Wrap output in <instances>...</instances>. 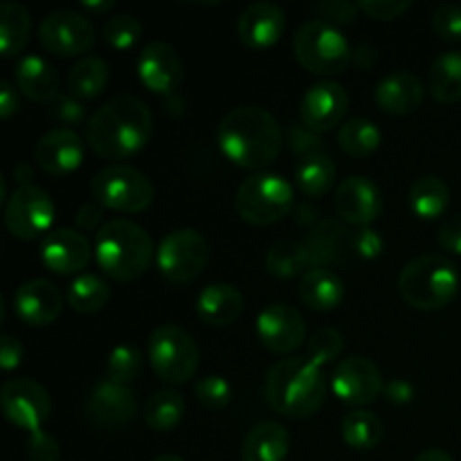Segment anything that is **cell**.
<instances>
[{"mask_svg":"<svg viewBox=\"0 0 461 461\" xmlns=\"http://www.w3.org/2000/svg\"><path fill=\"white\" fill-rule=\"evenodd\" d=\"M153 133V115L135 95H115L90 115L86 144L104 160H124L147 147Z\"/></svg>","mask_w":461,"mask_h":461,"instance_id":"1","label":"cell"},{"mask_svg":"<svg viewBox=\"0 0 461 461\" xmlns=\"http://www.w3.org/2000/svg\"><path fill=\"white\" fill-rule=\"evenodd\" d=\"M216 140L230 162L241 169H266L284 147V131L277 117L264 106L243 104L225 113Z\"/></svg>","mask_w":461,"mask_h":461,"instance_id":"2","label":"cell"},{"mask_svg":"<svg viewBox=\"0 0 461 461\" xmlns=\"http://www.w3.org/2000/svg\"><path fill=\"white\" fill-rule=\"evenodd\" d=\"M327 396V378L322 367L309 356H291L279 360L266 376V399L275 412L304 419L318 412Z\"/></svg>","mask_w":461,"mask_h":461,"instance_id":"3","label":"cell"},{"mask_svg":"<svg viewBox=\"0 0 461 461\" xmlns=\"http://www.w3.org/2000/svg\"><path fill=\"white\" fill-rule=\"evenodd\" d=\"M153 241L142 225L129 219H113L102 225L95 241L99 268L115 282H135L151 266Z\"/></svg>","mask_w":461,"mask_h":461,"instance_id":"4","label":"cell"},{"mask_svg":"<svg viewBox=\"0 0 461 461\" xmlns=\"http://www.w3.org/2000/svg\"><path fill=\"white\" fill-rule=\"evenodd\" d=\"M459 291L457 266L441 255H421L403 266L399 293L412 309L439 311L455 300Z\"/></svg>","mask_w":461,"mask_h":461,"instance_id":"5","label":"cell"},{"mask_svg":"<svg viewBox=\"0 0 461 461\" xmlns=\"http://www.w3.org/2000/svg\"><path fill=\"white\" fill-rule=\"evenodd\" d=\"M293 52L302 68L320 77L340 75L351 63V48L340 27L322 18H311L297 27Z\"/></svg>","mask_w":461,"mask_h":461,"instance_id":"6","label":"cell"},{"mask_svg":"<svg viewBox=\"0 0 461 461\" xmlns=\"http://www.w3.org/2000/svg\"><path fill=\"white\" fill-rule=\"evenodd\" d=\"M147 358L153 374L169 385H183L201 367V349L192 333L178 324H162L149 336Z\"/></svg>","mask_w":461,"mask_h":461,"instance_id":"7","label":"cell"},{"mask_svg":"<svg viewBox=\"0 0 461 461\" xmlns=\"http://www.w3.org/2000/svg\"><path fill=\"white\" fill-rule=\"evenodd\" d=\"M234 207L246 223L257 228L273 225L291 214L293 185L279 174L257 171L239 185Z\"/></svg>","mask_w":461,"mask_h":461,"instance_id":"8","label":"cell"},{"mask_svg":"<svg viewBox=\"0 0 461 461\" xmlns=\"http://www.w3.org/2000/svg\"><path fill=\"white\" fill-rule=\"evenodd\" d=\"M90 196L97 205L113 212L138 214L151 207L153 185L140 169L129 165H108L90 180Z\"/></svg>","mask_w":461,"mask_h":461,"instance_id":"9","label":"cell"},{"mask_svg":"<svg viewBox=\"0 0 461 461\" xmlns=\"http://www.w3.org/2000/svg\"><path fill=\"white\" fill-rule=\"evenodd\" d=\"M210 261V243L198 230L180 228L167 234L156 250V266L171 284H192Z\"/></svg>","mask_w":461,"mask_h":461,"instance_id":"10","label":"cell"},{"mask_svg":"<svg viewBox=\"0 0 461 461\" xmlns=\"http://www.w3.org/2000/svg\"><path fill=\"white\" fill-rule=\"evenodd\" d=\"M57 207L50 194L36 185L14 189L12 196L5 203V223L16 239L34 241L39 237H48L52 232Z\"/></svg>","mask_w":461,"mask_h":461,"instance_id":"11","label":"cell"},{"mask_svg":"<svg viewBox=\"0 0 461 461\" xmlns=\"http://www.w3.org/2000/svg\"><path fill=\"white\" fill-rule=\"evenodd\" d=\"M39 41L57 57H79L93 48L95 27L90 18L77 9H57L41 21Z\"/></svg>","mask_w":461,"mask_h":461,"instance_id":"12","label":"cell"},{"mask_svg":"<svg viewBox=\"0 0 461 461\" xmlns=\"http://www.w3.org/2000/svg\"><path fill=\"white\" fill-rule=\"evenodd\" d=\"M0 405L5 417L27 432L43 430V423L52 414V399L48 390L32 378H12L5 383Z\"/></svg>","mask_w":461,"mask_h":461,"instance_id":"13","label":"cell"},{"mask_svg":"<svg viewBox=\"0 0 461 461\" xmlns=\"http://www.w3.org/2000/svg\"><path fill=\"white\" fill-rule=\"evenodd\" d=\"M311 268H336L358 259L356 252V228L340 219L320 221L304 239Z\"/></svg>","mask_w":461,"mask_h":461,"instance_id":"14","label":"cell"},{"mask_svg":"<svg viewBox=\"0 0 461 461\" xmlns=\"http://www.w3.org/2000/svg\"><path fill=\"white\" fill-rule=\"evenodd\" d=\"M383 376L381 369L363 356H351L342 360L331 374V390L342 403L351 408L374 403L383 394Z\"/></svg>","mask_w":461,"mask_h":461,"instance_id":"15","label":"cell"},{"mask_svg":"<svg viewBox=\"0 0 461 461\" xmlns=\"http://www.w3.org/2000/svg\"><path fill=\"white\" fill-rule=\"evenodd\" d=\"M86 417L102 430H120L138 417V399L131 387L104 378L86 399Z\"/></svg>","mask_w":461,"mask_h":461,"instance_id":"16","label":"cell"},{"mask_svg":"<svg viewBox=\"0 0 461 461\" xmlns=\"http://www.w3.org/2000/svg\"><path fill=\"white\" fill-rule=\"evenodd\" d=\"M338 219L351 228H369L383 212V194L367 176H349L336 187L333 196Z\"/></svg>","mask_w":461,"mask_h":461,"instance_id":"17","label":"cell"},{"mask_svg":"<svg viewBox=\"0 0 461 461\" xmlns=\"http://www.w3.org/2000/svg\"><path fill=\"white\" fill-rule=\"evenodd\" d=\"M138 77L151 93L174 95L185 77L183 57L167 41H151L138 57Z\"/></svg>","mask_w":461,"mask_h":461,"instance_id":"18","label":"cell"},{"mask_svg":"<svg viewBox=\"0 0 461 461\" xmlns=\"http://www.w3.org/2000/svg\"><path fill=\"white\" fill-rule=\"evenodd\" d=\"M347 108H349V95L345 86L331 79L318 81L302 95V124L313 133H324L340 124L342 117L347 115Z\"/></svg>","mask_w":461,"mask_h":461,"instance_id":"19","label":"cell"},{"mask_svg":"<svg viewBox=\"0 0 461 461\" xmlns=\"http://www.w3.org/2000/svg\"><path fill=\"white\" fill-rule=\"evenodd\" d=\"M257 336L273 354H291L306 340L304 318L288 304H270L257 318Z\"/></svg>","mask_w":461,"mask_h":461,"instance_id":"20","label":"cell"},{"mask_svg":"<svg viewBox=\"0 0 461 461\" xmlns=\"http://www.w3.org/2000/svg\"><path fill=\"white\" fill-rule=\"evenodd\" d=\"M86 149L77 131L59 126L48 131L34 147V160L45 174L66 176L70 171L79 169L84 162Z\"/></svg>","mask_w":461,"mask_h":461,"instance_id":"21","label":"cell"},{"mask_svg":"<svg viewBox=\"0 0 461 461\" xmlns=\"http://www.w3.org/2000/svg\"><path fill=\"white\" fill-rule=\"evenodd\" d=\"M14 311L27 327H48L61 315L63 295L48 279H30L14 293Z\"/></svg>","mask_w":461,"mask_h":461,"instance_id":"22","label":"cell"},{"mask_svg":"<svg viewBox=\"0 0 461 461\" xmlns=\"http://www.w3.org/2000/svg\"><path fill=\"white\" fill-rule=\"evenodd\" d=\"M284 30H286V14L279 5L268 3V0L248 5L237 21L241 43L255 50L273 48L282 39Z\"/></svg>","mask_w":461,"mask_h":461,"instance_id":"23","label":"cell"},{"mask_svg":"<svg viewBox=\"0 0 461 461\" xmlns=\"http://www.w3.org/2000/svg\"><path fill=\"white\" fill-rule=\"evenodd\" d=\"M41 259L52 273L77 275L88 266L90 241L77 230H52L41 243Z\"/></svg>","mask_w":461,"mask_h":461,"instance_id":"24","label":"cell"},{"mask_svg":"<svg viewBox=\"0 0 461 461\" xmlns=\"http://www.w3.org/2000/svg\"><path fill=\"white\" fill-rule=\"evenodd\" d=\"M423 97H426V86L408 70L390 72L378 81L374 90L378 108L387 115H410L421 108Z\"/></svg>","mask_w":461,"mask_h":461,"instance_id":"25","label":"cell"},{"mask_svg":"<svg viewBox=\"0 0 461 461\" xmlns=\"http://www.w3.org/2000/svg\"><path fill=\"white\" fill-rule=\"evenodd\" d=\"M243 295L232 284H210L196 297V313L210 327H230L243 313Z\"/></svg>","mask_w":461,"mask_h":461,"instance_id":"26","label":"cell"},{"mask_svg":"<svg viewBox=\"0 0 461 461\" xmlns=\"http://www.w3.org/2000/svg\"><path fill=\"white\" fill-rule=\"evenodd\" d=\"M14 79H16V88L34 102L48 104L61 93L57 68L39 54L23 57L14 68Z\"/></svg>","mask_w":461,"mask_h":461,"instance_id":"27","label":"cell"},{"mask_svg":"<svg viewBox=\"0 0 461 461\" xmlns=\"http://www.w3.org/2000/svg\"><path fill=\"white\" fill-rule=\"evenodd\" d=\"M291 435L277 421H261L246 435L241 446L243 461H286Z\"/></svg>","mask_w":461,"mask_h":461,"instance_id":"28","label":"cell"},{"mask_svg":"<svg viewBox=\"0 0 461 461\" xmlns=\"http://www.w3.org/2000/svg\"><path fill=\"white\" fill-rule=\"evenodd\" d=\"M300 300L313 311H333L345 300V282L331 268H311L300 279Z\"/></svg>","mask_w":461,"mask_h":461,"instance_id":"29","label":"cell"},{"mask_svg":"<svg viewBox=\"0 0 461 461\" xmlns=\"http://www.w3.org/2000/svg\"><path fill=\"white\" fill-rule=\"evenodd\" d=\"M111 66L102 57H81L68 72V93L79 102L95 99L106 90Z\"/></svg>","mask_w":461,"mask_h":461,"instance_id":"30","label":"cell"},{"mask_svg":"<svg viewBox=\"0 0 461 461\" xmlns=\"http://www.w3.org/2000/svg\"><path fill=\"white\" fill-rule=\"evenodd\" d=\"M408 203L419 219H439L450 205V187L439 176H421L410 187Z\"/></svg>","mask_w":461,"mask_h":461,"instance_id":"31","label":"cell"},{"mask_svg":"<svg viewBox=\"0 0 461 461\" xmlns=\"http://www.w3.org/2000/svg\"><path fill=\"white\" fill-rule=\"evenodd\" d=\"M428 86L437 102L455 104L461 99V52L448 50L437 54L428 72Z\"/></svg>","mask_w":461,"mask_h":461,"instance_id":"32","label":"cell"},{"mask_svg":"<svg viewBox=\"0 0 461 461\" xmlns=\"http://www.w3.org/2000/svg\"><path fill=\"white\" fill-rule=\"evenodd\" d=\"M266 270L277 279H295L311 270L306 246L293 239H279L266 252Z\"/></svg>","mask_w":461,"mask_h":461,"instance_id":"33","label":"cell"},{"mask_svg":"<svg viewBox=\"0 0 461 461\" xmlns=\"http://www.w3.org/2000/svg\"><path fill=\"white\" fill-rule=\"evenodd\" d=\"M32 36L30 9L21 3L0 5V52L3 57H14L23 52Z\"/></svg>","mask_w":461,"mask_h":461,"instance_id":"34","label":"cell"},{"mask_svg":"<svg viewBox=\"0 0 461 461\" xmlns=\"http://www.w3.org/2000/svg\"><path fill=\"white\" fill-rule=\"evenodd\" d=\"M295 183L304 196H324L336 183V162L324 151L302 158L295 167Z\"/></svg>","mask_w":461,"mask_h":461,"instance_id":"35","label":"cell"},{"mask_svg":"<svg viewBox=\"0 0 461 461\" xmlns=\"http://www.w3.org/2000/svg\"><path fill=\"white\" fill-rule=\"evenodd\" d=\"M144 423L153 432H169L183 421L185 417V401L178 392L160 390L149 396L144 403Z\"/></svg>","mask_w":461,"mask_h":461,"instance_id":"36","label":"cell"},{"mask_svg":"<svg viewBox=\"0 0 461 461\" xmlns=\"http://www.w3.org/2000/svg\"><path fill=\"white\" fill-rule=\"evenodd\" d=\"M342 439L354 450H372L383 439V421L369 410H354L342 419Z\"/></svg>","mask_w":461,"mask_h":461,"instance_id":"37","label":"cell"},{"mask_svg":"<svg viewBox=\"0 0 461 461\" xmlns=\"http://www.w3.org/2000/svg\"><path fill=\"white\" fill-rule=\"evenodd\" d=\"M381 131L372 120L365 117H354V120L345 122L338 131V144L345 153L354 158H367L381 147Z\"/></svg>","mask_w":461,"mask_h":461,"instance_id":"38","label":"cell"},{"mask_svg":"<svg viewBox=\"0 0 461 461\" xmlns=\"http://www.w3.org/2000/svg\"><path fill=\"white\" fill-rule=\"evenodd\" d=\"M111 300V288L99 275L84 273L68 288V302L77 313H99Z\"/></svg>","mask_w":461,"mask_h":461,"instance_id":"39","label":"cell"},{"mask_svg":"<svg viewBox=\"0 0 461 461\" xmlns=\"http://www.w3.org/2000/svg\"><path fill=\"white\" fill-rule=\"evenodd\" d=\"M144 358L140 354V349L131 345H120L108 354L106 358V378L117 385H126L138 381L140 374H142Z\"/></svg>","mask_w":461,"mask_h":461,"instance_id":"40","label":"cell"},{"mask_svg":"<svg viewBox=\"0 0 461 461\" xmlns=\"http://www.w3.org/2000/svg\"><path fill=\"white\" fill-rule=\"evenodd\" d=\"M142 36V23L133 14H117L104 23V41L115 50H129Z\"/></svg>","mask_w":461,"mask_h":461,"instance_id":"41","label":"cell"},{"mask_svg":"<svg viewBox=\"0 0 461 461\" xmlns=\"http://www.w3.org/2000/svg\"><path fill=\"white\" fill-rule=\"evenodd\" d=\"M306 347H309V358L322 367V365L340 358V354L345 351V336L333 327H320L318 331L311 333Z\"/></svg>","mask_w":461,"mask_h":461,"instance_id":"42","label":"cell"},{"mask_svg":"<svg viewBox=\"0 0 461 461\" xmlns=\"http://www.w3.org/2000/svg\"><path fill=\"white\" fill-rule=\"evenodd\" d=\"M196 392L198 403L205 410H212V412H219V410L228 408V403L232 401V387L225 381L223 376H203L201 381L194 387Z\"/></svg>","mask_w":461,"mask_h":461,"instance_id":"43","label":"cell"},{"mask_svg":"<svg viewBox=\"0 0 461 461\" xmlns=\"http://www.w3.org/2000/svg\"><path fill=\"white\" fill-rule=\"evenodd\" d=\"M432 30L441 41L459 43L461 41V7L444 3L432 12Z\"/></svg>","mask_w":461,"mask_h":461,"instance_id":"44","label":"cell"},{"mask_svg":"<svg viewBox=\"0 0 461 461\" xmlns=\"http://www.w3.org/2000/svg\"><path fill=\"white\" fill-rule=\"evenodd\" d=\"M318 18L331 23V25H351V23L358 18V3H351V0H320V3L311 5Z\"/></svg>","mask_w":461,"mask_h":461,"instance_id":"45","label":"cell"},{"mask_svg":"<svg viewBox=\"0 0 461 461\" xmlns=\"http://www.w3.org/2000/svg\"><path fill=\"white\" fill-rule=\"evenodd\" d=\"M48 115L52 117L54 122L66 126V129H70V126L79 124V122L84 120L86 111L84 104L77 97H72L70 93H59L52 102H48Z\"/></svg>","mask_w":461,"mask_h":461,"instance_id":"46","label":"cell"},{"mask_svg":"<svg viewBox=\"0 0 461 461\" xmlns=\"http://www.w3.org/2000/svg\"><path fill=\"white\" fill-rule=\"evenodd\" d=\"M358 7L360 12L376 21H396L412 7V3L410 0H360Z\"/></svg>","mask_w":461,"mask_h":461,"instance_id":"47","label":"cell"},{"mask_svg":"<svg viewBox=\"0 0 461 461\" xmlns=\"http://www.w3.org/2000/svg\"><path fill=\"white\" fill-rule=\"evenodd\" d=\"M27 457L30 461H59L61 459V448L59 441L45 430L30 432V441H27Z\"/></svg>","mask_w":461,"mask_h":461,"instance_id":"48","label":"cell"},{"mask_svg":"<svg viewBox=\"0 0 461 461\" xmlns=\"http://www.w3.org/2000/svg\"><path fill=\"white\" fill-rule=\"evenodd\" d=\"M288 144H291L293 151L300 153L302 158L313 156V153H322V140L318 138V133L306 129L304 124L291 126V131H288Z\"/></svg>","mask_w":461,"mask_h":461,"instance_id":"49","label":"cell"},{"mask_svg":"<svg viewBox=\"0 0 461 461\" xmlns=\"http://www.w3.org/2000/svg\"><path fill=\"white\" fill-rule=\"evenodd\" d=\"M356 252L358 259H374L383 252V239L376 230L372 228H356Z\"/></svg>","mask_w":461,"mask_h":461,"instance_id":"50","label":"cell"},{"mask_svg":"<svg viewBox=\"0 0 461 461\" xmlns=\"http://www.w3.org/2000/svg\"><path fill=\"white\" fill-rule=\"evenodd\" d=\"M437 241L444 252L450 255H461V216H450L444 225L439 228Z\"/></svg>","mask_w":461,"mask_h":461,"instance_id":"51","label":"cell"},{"mask_svg":"<svg viewBox=\"0 0 461 461\" xmlns=\"http://www.w3.org/2000/svg\"><path fill=\"white\" fill-rule=\"evenodd\" d=\"M23 363V347L14 336H0V367L12 372Z\"/></svg>","mask_w":461,"mask_h":461,"instance_id":"52","label":"cell"},{"mask_svg":"<svg viewBox=\"0 0 461 461\" xmlns=\"http://www.w3.org/2000/svg\"><path fill=\"white\" fill-rule=\"evenodd\" d=\"M383 394H385V399L390 401V403L405 405L414 399L417 390H414L412 383L405 381V378H392V381L383 387Z\"/></svg>","mask_w":461,"mask_h":461,"instance_id":"53","label":"cell"},{"mask_svg":"<svg viewBox=\"0 0 461 461\" xmlns=\"http://www.w3.org/2000/svg\"><path fill=\"white\" fill-rule=\"evenodd\" d=\"M21 111V97H18V88L12 81H0V115L5 120Z\"/></svg>","mask_w":461,"mask_h":461,"instance_id":"54","label":"cell"},{"mask_svg":"<svg viewBox=\"0 0 461 461\" xmlns=\"http://www.w3.org/2000/svg\"><path fill=\"white\" fill-rule=\"evenodd\" d=\"M102 205H97L95 201L90 203H84V205L79 207V212H77V223H79V228L84 230H95L99 223H102Z\"/></svg>","mask_w":461,"mask_h":461,"instance_id":"55","label":"cell"},{"mask_svg":"<svg viewBox=\"0 0 461 461\" xmlns=\"http://www.w3.org/2000/svg\"><path fill=\"white\" fill-rule=\"evenodd\" d=\"M376 59H378V52L367 43H360L358 48L351 50V63H354L356 68H360V70L372 68L374 63H376Z\"/></svg>","mask_w":461,"mask_h":461,"instance_id":"56","label":"cell"},{"mask_svg":"<svg viewBox=\"0 0 461 461\" xmlns=\"http://www.w3.org/2000/svg\"><path fill=\"white\" fill-rule=\"evenodd\" d=\"M32 178H34V169H32L30 162H18V165L14 167V180L18 183V187L32 185Z\"/></svg>","mask_w":461,"mask_h":461,"instance_id":"57","label":"cell"},{"mask_svg":"<svg viewBox=\"0 0 461 461\" xmlns=\"http://www.w3.org/2000/svg\"><path fill=\"white\" fill-rule=\"evenodd\" d=\"M414 461H455V459L450 457V455L446 453V450L428 448V450H423V453L419 455V457L414 459Z\"/></svg>","mask_w":461,"mask_h":461,"instance_id":"58","label":"cell"},{"mask_svg":"<svg viewBox=\"0 0 461 461\" xmlns=\"http://www.w3.org/2000/svg\"><path fill=\"white\" fill-rule=\"evenodd\" d=\"M113 0H104V3H93V0H86L84 7L88 9V12H106V9L113 7Z\"/></svg>","mask_w":461,"mask_h":461,"instance_id":"59","label":"cell"},{"mask_svg":"<svg viewBox=\"0 0 461 461\" xmlns=\"http://www.w3.org/2000/svg\"><path fill=\"white\" fill-rule=\"evenodd\" d=\"M153 461H185V459L178 457V455H160V457H156Z\"/></svg>","mask_w":461,"mask_h":461,"instance_id":"60","label":"cell"}]
</instances>
